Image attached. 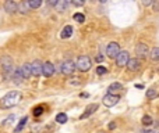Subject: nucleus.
I'll return each instance as SVG.
<instances>
[{
  "mask_svg": "<svg viewBox=\"0 0 159 133\" xmlns=\"http://www.w3.org/2000/svg\"><path fill=\"white\" fill-rule=\"evenodd\" d=\"M21 98H22V94H21L20 92H17V90L8 92L4 97H1V100H0V107L4 109L13 108L14 105H17L20 103Z\"/></svg>",
  "mask_w": 159,
  "mask_h": 133,
  "instance_id": "obj_1",
  "label": "nucleus"
},
{
  "mask_svg": "<svg viewBox=\"0 0 159 133\" xmlns=\"http://www.w3.org/2000/svg\"><path fill=\"white\" fill-rule=\"evenodd\" d=\"M0 65H1V69H3V75H4V79L7 81L10 78H13L14 75V67H13V60L11 57L8 56H3L0 58Z\"/></svg>",
  "mask_w": 159,
  "mask_h": 133,
  "instance_id": "obj_2",
  "label": "nucleus"
},
{
  "mask_svg": "<svg viewBox=\"0 0 159 133\" xmlns=\"http://www.w3.org/2000/svg\"><path fill=\"white\" fill-rule=\"evenodd\" d=\"M75 68L80 69L81 72H87L91 69V58L88 56H80L75 62Z\"/></svg>",
  "mask_w": 159,
  "mask_h": 133,
  "instance_id": "obj_3",
  "label": "nucleus"
},
{
  "mask_svg": "<svg viewBox=\"0 0 159 133\" xmlns=\"http://www.w3.org/2000/svg\"><path fill=\"white\" fill-rule=\"evenodd\" d=\"M119 53H120V47H119V43L116 42H110L107 44V47H106V56L109 57V58H116L119 56Z\"/></svg>",
  "mask_w": 159,
  "mask_h": 133,
  "instance_id": "obj_4",
  "label": "nucleus"
},
{
  "mask_svg": "<svg viewBox=\"0 0 159 133\" xmlns=\"http://www.w3.org/2000/svg\"><path fill=\"white\" fill-rule=\"evenodd\" d=\"M75 71V64H74L73 61H70V60H67V61H64L63 64H61V68H60V72H63L64 75H73V72Z\"/></svg>",
  "mask_w": 159,
  "mask_h": 133,
  "instance_id": "obj_5",
  "label": "nucleus"
},
{
  "mask_svg": "<svg viewBox=\"0 0 159 133\" xmlns=\"http://www.w3.org/2000/svg\"><path fill=\"white\" fill-rule=\"evenodd\" d=\"M119 100H120V97L117 94H106L102 98V103L106 107H113V105H116L119 103Z\"/></svg>",
  "mask_w": 159,
  "mask_h": 133,
  "instance_id": "obj_6",
  "label": "nucleus"
},
{
  "mask_svg": "<svg viewBox=\"0 0 159 133\" xmlns=\"http://www.w3.org/2000/svg\"><path fill=\"white\" fill-rule=\"evenodd\" d=\"M128 60H130V54H128V51H120L119 53V56L116 57V64H117L119 67H124V65H127Z\"/></svg>",
  "mask_w": 159,
  "mask_h": 133,
  "instance_id": "obj_7",
  "label": "nucleus"
},
{
  "mask_svg": "<svg viewBox=\"0 0 159 133\" xmlns=\"http://www.w3.org/2000/svg\"><path fill=\"white\" fill-rule=\"evenodd\" d=\"M42 67H43V64H42L39 60H35L32 64H31V72H32L34 76L42 75Z\"/></svg>",
  "mask_w": 159,
  "mask_h": 133,
  "instance_id": "obj_8",
  "label": "nucleus"
},
{
  "mask_svg": "<svg viewBox=\"0 0 159 133\" xmlns=\"http://www.w3.org/2000/svg\"><path fill=\"white\" fill-rule=\"evenodd\" d=\"M53 73H54V65L52 62H49V61H46L45 64H43V67H42V75L49 78V76H52Z\"/></svg>",
  "mask_w": 159,
  "mask_h": 133,
  "instance_id": "obj_9",
  "label": "nucleus"
},
{
  "mask_svg": "<svg viewBox=\"0 0 159 133\" xmlns=\"http://www.w3.org/2000/svg\"><path fill=\"white\" fill-rule=\"evenodd\" d=\"M135 53L137 56L141 57V58H145L148 56V46L145 43H138L137 47H135Z\"/></svg>",
  "mask_w": 159,
  "mask_h": 133,
  "instance_id": "obj_10",
  "label": "nucleus"
},
{
  "mask_svg": "<svg viewBox=\"0 0 159 133\" xmlns=\"http://www.w3.org/2000/svg\"><path fill=\"white\" fill-rule=\"evenodd\" d=\"M4 10L8 12V14H13V12L18 11V4L16 1H13V0H8L4 3Z\"/></svg>",
  "mask_w": 159,
  "mask_h": 133,
  "instance_id": "obj_11",
  "label": "nucleus"
},
{
  "mask_svg": "<svg viewBox=\"0 0 159 133\" xmlns=\"http://www.w3.org/2000/svg\"><path fill=\"white\" fill-rule=\"evenodd\" d=\"M98 107H99L98 104H91V105H88V107L85 108V112L80 115V119H85V118H88L90 115H92V114H94L95 111L98 109Z\"/></svg>",
  "mask_w": 159,
  "mask_h": 133,
  "instance_id": "obj_12",
  "label": "nucleus"
},
{
  "mask_svg": "<svg viewBox=\"0 0 159 133\" xmlns=\"http://www.w3.org/2000/svg\"><path fill=\"white\" fill-rule=\"evenodd\" d=\"M127 68H128V71H131V72L138 71L140 69V60L138 58H130L128 62H127Z\"/></svg>",
  "mask_w": 159,
  "mask_h": 133,
  "instance_id": "obj_13",
  "label": "nucleus"
},
{
  "mask_svg": "<svg viewBox=\"0 0 159 133\" xmlns=\"http://www.w3.org/2000/svg\"><path fill=\"white\" fill-rule=\"evenodd\" d=\"M21 73H22V78L24 79H28L31 75H32V72H31V64L29 62H25L24 65H21Z\"/></svg>",
  "mask_w": 159,
  "mask_h": 133,
  "instance_id": "obj_14",
  "label": "nucleus"
},
{
  "mask_svg": "<svg viewBox=\"0 0 159 133\" xmlns=\"http://www.w3.org/2000/svg\"><path fill=\"white\" fill-rule=\"evenodd\" d=\"M70 6L69 1H66V0H57V4H56V10L59 12H64L66 8Z\"/></svg>",
  "mask_w": 159,
  "mask_h": 133,
  "instance_id": "obj_15",
  "label": "nucleus"
},
{
  "mask_svg": "<svg viewBox=\"0 0 159 133\" xmlns=\"http://www.w3.org/2000/svg\"><path fill=\"white\" fill-rule=\"evenodd\" d=\"M71 35H73V26L66 25L64 28H63V31H61V33H60L61 39H67V37H70Z\"/></svg>",
  "mask_w": 159,
  "mask_h": 133,
  "instance_id": "obj_16",
  "label": "nucleus"
},
{
  "mask_svg": "<svg viewBox=\"0 0 159 133\" xmlns=\"http://www.w3.org/2000/svg\"><path fill=\"white\" fill-rule=\"evenodd\" d=\"M123 89V85L122 83H119V82H114L112 85L109 86V94H114L116 92H120Z\"/></svg>",
  "mask_w": 159,
  "mask_h": 133,
  "instance_id": "obj_17",
  "label": "nucleus"
},
{
  "mask_svg": "<svg viewBox=\"0 0 159 133\" xmlns=\"http://www.w3.org/2000/svg\"><path fill=\"white\" fill-rule=\"evenodd\" d=\"M27 122H28V118L24 117V118H21V121L18 122V125H17V128L14 129V133H20L21 130L24 129V126L27 125Z\"/></svg>",
  "mask_w": 159,
  "mask_h": 133,
  "instance_id": "obj_18",
  "label": "nucleus"
},
{
  "mask_svg": "<svg viewBox=\"0 0 159 133\" xmlns=\"http://www.w3.org/2000/svg\"><path fill=\"white\" fill-rule=\"evenodd\" d=\"M24 78H22V73H21V68H17L14 71V75H13V81L16 82V83H20Z\"/></svg>",
  "mask_w": 159,
  "mask_h": 133,
  "instance_id": "obj_19",
  "label": "nucleus"
},
{
  "mask_svg": "<svg viewBox=\"0 0 159 133\" xmlns=\"http://www.w3.org/2000/svg\"><path fill=\"white\" fill-rule=\"evenodd\" d=\"M149 57H151L152 61H159V47H154L149 53Z\"/></svg>",
  "mask_w": 159,
  "mask_h": 133,
  "instance_id": "obj_20",
  "label": "nucleus"
},
{
  "mask_svg": "<svg viewBox=\"0 0 159 133\" xmlns=\"http://www.w3.org/2000/svg\"><path fill=\"white\" fill-rule=\"evenodd\" d=\"M28 10H29L28 1H21V3L18 4V11H20V12L25 14V12H28Z\"/></svg>",
  "mask_w": 159,
  "mask_h": 133,
  "instance_id": "obj_21",
  "label": "nucleus"
},
{
  "mask_svg": "<svg viewBox=\"0 0 159 133\" xmlns=\"http://www.w3.org/2000/svg\"><path fill=\"white\" fill-rule=\"evenodd\" d=\"M56 122H57V123H60V125L66 123V122H67V115H66L64 112L57 114V115H56Z\"/></svg>",
  "mask_w": 159,
  "mask_h": 133,
  "instance_id": "obj_22",
  "label": "nucleus"
},
{
  "mask_svg": "<svg viewBox=\"0 0 159 133\" xmlns=\"http://www.w3.org/2000/svg\"><path fill=\"white\" fill-rule=\"evenodd\" d=\"M155 97H158V92H156L155 89H148L147 90V98L152 100V98H155Z\"/></svg>",
  "mask_w": 159,
  "mask_h": 133,
  "instance_id": "obj_23",
  "label": "nucleus"
},
{
  "mask_svg": "<svg viewBox=\"0 0 159 133\" xmlns=\"http://www.w3.org/2000/svg\"><path fill=\"white\" fill-rule=\"evenodd\" d=\"M152 123H154L152 118L149 117V115H144V117H143V125L144 126H151Z\"/></svg>",
  "mask_w": 159,
  "mask_h": 133,
  "instance_id": "obj_24",
  "label": "nucleus"
},
{
  "mask_svg": "<svg viewBox=\"0 0 159 133\" xmlns=\"http://www.w3.org/2000/svg\"><path fill=\"white\" fill-rule=\"evenodd\" d=\"M41 4H42L41 0H29V1H28L29 8H38Z\"/></svg>",
  "mask_w": 159,
  "mask_h": 133,
  "instance_id": "obj_25",
  "label": "nucleus"
},
{
  "mask_svg": "<svg viewBox=\"0 0 159 133\" xmlns=\"http://www.w3.org/2000/svg\"><path fill=\"white\" fill-rule=\"evenodd\" d=\"M73 18L77 21V22H84V21H85V15L81 14V12H75V14L73 15Z\"/></svg>",
  "mask_w": 159,
  "mask_h": 133,
  "instance_id": "obj_26",
  "label": "nucleus"
},
{
  "mask_svg": "<svg viewBox=\"0 0 159 133\" xmlns=\"http://www.w3.org/2000/svg\"><path fill=\"white\" fill-rule=\"evenodd\" d=\"M32 112H34V115H35V117L42 115V114H43V105H38V107H35Z\"/></svg>",
  "mask_w": 159,
  "mask_h": 133,
  "instance_id": "obj_27",
  "label": "nucleus"
},
{
  "mask_svg": "<svg viewBox=\"0 0 159 133\" xmlns=\"http://www.w3.org/2000/svg\"><path fill=\"white\" fill-rule=\"evenodd\" d=\"M106 72H107V69H106L105 67H102V65H99L98 68H96V73H98V75H105Z\"/></svg>",
  "mask_w": 159,
  "mask_h": 133,
  "instance_id": "obj_28",
  "label": "nucleus"
},
{
  "mask_svg": "<svg viewBox=\"0 0 159 133\" xmlns=\"http://www.w3.org/2000/svg\"><path fill=\"white\" fill-rule=\"evenodd\" d=\"M71 4H74V6H84V1H82V0H80V1H78V0H74V1H71Z\"/></svg>",
  "mask_w": 159,
  "mask_h": 133,
  "instance_id": "obj_29",
  "label": "nucleus"
},
{
  "mask_svg": "<svg viewBox=\"0 0 159 133\" xmlns=\"http://www.w3.org/2000/svg\"><path fill=\"white\" fill-rule=\"evenodd\" d=\"M95 61H96V62H101V61H103V56H101V54H99V56H96Z\"/></svg>",
  "mask_w": 159,
  "mask_h": 133,
  "instance_id": "obj_30",
  "label": "nucleus"
},
{
  "mask_svg": "<svg viewBox=\"0 0 159 133\" xmlns=\"http://www.w3.org/2000/svg\"><path fill=\"white\" fill-rule=\"evenodd\" d=\"M143 4H144V6H151V4H152V1H151V0H144V1H143Z\"/></svg>",
  "mask_w": 159,
  "mask_h": 133,
  "instance_id": "obj_31",
  "label": "nucleus"
},
{
  "mask_svg": "<svg viewBox=\"0 0 159 133\" xmlns=\"http://www.w3.org/2000/svg\"><path fill=\"white\" fill-rule=\"evenodd\" d=\"M154 10H155V11H159V3H155V6H154Z\"/></svg>",
  "mask_w": 159,
  "mask_h": 133,
  "instance_id": "obj_32",
  "label": "nucleus"
},
{
  "mask_svg": "<svg viewBox=\"0 0 159 133\" xmlns=\"http://www.w3.org/2000/svg\"><path fill=\"white\" fill-rule=\"evenodd\" d=\"M114 128H116V123H109V129H114Z\"/></svg>",
  "mask_w": 159,
  "mask_h": 133,
  "instance_id": "obj_33",
  "label": "nucleus"
},
{
  "mask_svg": "<svg viewBox=\"0 0 159 133\" xmlns=\"http://www.w3.org/2000/svg\"><path fill=\"white\" fill-rule=\"evenodd\" d=\"M144 133H156V132H155V130H147V129H145V130H144Z\"/></svg>",
  "mask_w": 159,
  "mask_h": 133,
  "instance_id": "obj_34",
  "label": "nucleus"
},
{
  "mask_svg": "<svg viewBox=\"0 0 159 133\" xmlns=\"http://www.w3.org/2000/svg\"><path fill=\"white\" fill-rule=\"evenodd\" d=\"M135 87H137V89H143L144 86L143 85H135Z\"/></svg>",
  "mask_w": 159,
  "mask_h": 133,
  "instance_id": "obj_35",
  "label": "nucleus"
}]
</instances>
